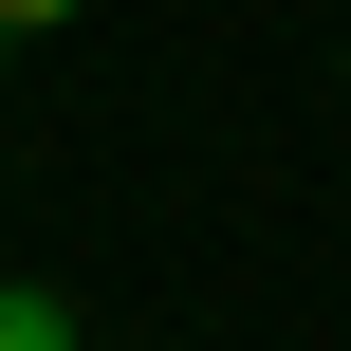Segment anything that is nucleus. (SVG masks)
I'll use <instances>...</instances> for the list:
<instances>
[{"label": "nucleus", "mask_w": 351, "mask_h": 351, "mask_svg": "<svg viewBox=\"0 0 351 351\" xmlns=\"http://www.w3.org/2000/svg\"><path fill=\"white\" fill-rule=\"evenodd\" d=\"M0 351H93V333H74V315H56L37 278H0Z\"/></svg>", "instance_id": "obj_1"}, {"label": "nucleus", "mask_w": 351, "mask_h": 351, "mask_svg": "<svg viewBox=\"0 0 351 351\" xmlns=\"http://www.w3.org/2000/svg\"><path fill=\"white\" fill-rule=\"evenodd\" d=\"M0 19H19V37H37V19H74V0H0Z\"/></svg>", "instance_id": "obj_2"}, {"label": "nucleus", "mask_w": 351, "mask_h": 351, "mask_svg": "<svg viewBox=\"0 0 351 351\" xmlns=\"http://www.w3.org/2000/svg\"><path fill=\"white\" fill-rule=\"evenodd\" d=\"M0 56H19V19H0Z\"/></svg>", "instance_id": "obj_3"}]
</instances>
